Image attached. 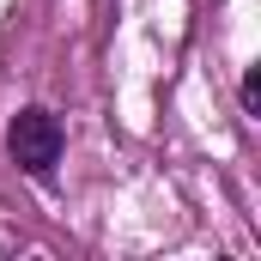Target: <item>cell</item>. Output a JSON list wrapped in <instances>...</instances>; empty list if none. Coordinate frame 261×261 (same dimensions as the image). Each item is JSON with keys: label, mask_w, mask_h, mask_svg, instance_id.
<instances>
[{"label": "cell", "mask_w": 261, "mask_h": 261, "mask_svg": "<svg viewBox=\"0 0 261 261\" xmlns=\"http://www.w3.org/2000/svg\"><path fill=\"white\" fill-rule=\"evenodd\" d=\"M6 152L24 176H49L61 164V122L49 110H18L12 128H6Z\"/></svg>", "instance_id": "6da1fadb"}, {"label": "cell", "mask_w": 261, "mask_h": 261, "mask_svg": "<svg viewBox=\"0 0 261 261\" xmlns=\"http://www.w3.org/2000/svg\"><path fill=\"white\" fill-rule=\"evenodd\" d=\"M243 110H249V116L261 110V73H255V67L243 73Z\"/></svg>", "instance_id": "7a4b0ae2"}]
</instances>
